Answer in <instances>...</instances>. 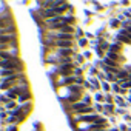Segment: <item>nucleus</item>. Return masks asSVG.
<instances>
[{
    "mask_svg": "<svg viewBox=\"0 0 131 131\" xmlns=\"http://www.w3.org/2000/svg\"><path fill=\"white\" fill-rule=\"evenodd\" d=\"M0 67H2V70H9V71H14V73H22L23 70V63L20 62L19 57L16 59H11V60H2L0 62Z\"/></svg>",
    "mask_w": 131,
    "mask_h": 131,
    "instance_id": "f257e3e1",
    "label": "nucleus"
},
{
    "mask_svg": "<svg viewBox=\"0 0 131 131\" xmlns=\"http://www.w3.org/2000/svg\"><path fill=\"white\" fill-rule=\"evenodd\" d=\"M51 46H57L59 49H73L74 42H71V40H52Z\"/></svg>",
    "mask_w": 131,
    "mask_h": 131,
    "instance_id": "f03ea898",
    "label": "nucleus"
},
{
    "mask_svg": "<svg viewBox=\"0 0 131 131\" xmlns=\"http://www.w3.org/2000/svg\"><path fill=\"white\" fill-rule=\"evenodd\" d=\"M51 39L54 40H71L73 42V34H67V32H56V34H49Z\"/></svg>",
    "mask_w": 131,
    "mask_h": 131,
    "instance_id": "7ed1b4c3",
    "label": "nucleus"
},
{
    "mask_svg": "<svg viewBox=\"0 0 131 131\" xmlns=\"http://www.w3.org/2000/svg\"><path fill=\"white\" fill-rule=\"evenodd\" d=\"M17 43V36H0V45H13Z\"/></svg>",
    "mask_w": 131,
    "mask_h": 131,
    "instance_id": "20e7f679",
    "label": "nucleus"
},
{
    "mask_svg": "<svg viewBox=\"0 0 131 131\" xmlns=\"http://www.w3.org/2000/svg\"><path fill=\"white\" fill-rule=\"evenodd\" d=\"M99 119V116H96V114H86V116H76V120L77 122H91V123H94L96 120Z\"/></svg>",
    "mask_w": 131,
    "mask_h": 131,
    "instance_id": "39448f33",
    "label": "nucleus"
},
{
    "mask_svg": "<svg viewBox=\"0 0 131 131\" xmlns=\"http://www.w3.org/2000/svg\"><path fill=\"white\" fill-rule=\"evenodd\" d=\"M0 36H16V26L11 25L5 29H0Z\"/></svg>",
    "mask_w": 131,
    "mask_h": 131,
    "instance_id": "423d86ee",
    "label": "nucleus"
},
{
    "mask_svg": "<svg viewBox=\"0 0 131 131\" xmlns=\"http://www.w3.org/2000/svg\"><path fill=\"white\" fill-rule=\"evenodd\" d=\"M3 108H5V110H13V111H14V110H17L19 106H17V102H16V100H9Z\"/></svg>",
    "mask_w": 131,
    "mask_h": 131,
    "instance_id": "0eeeda50",
    "label": "nucleus"
},
{
    "mask_svg": "<svg viewBox=\"0 0 131 131\" xmlns=\"http://www.w3.org/2000/svg\"><path fill=\"white\" fill-rule=\"evenodd\" d=\"M105 65H106V67H108V68H111V70H116V68H117V63H116L114 60H111V59H108V57L105 59Z\"/></svg>",
    "mask_w": 131,
    "mask_h": 131,
    "instance_id": "6e6552de",
    "label": "nucleus"
},
{
    "mask_svg": "<svg viewBox=\"0 0 131 131\" xmlns=\"http://www.w3.org/2000/svg\"><path fill=\"white\" fill-rule=\"evenodd\" d=\"M59 54H60L62 57H67V59H68V56L74 54V49H59Z\"/></svg>",
    "mask_w": 131,
    "mask_h": 131,
    "instance_id": "1a4fd4ad",
    "label": "nucleus"
},
{
    "mask_svg": "<svg viewBox=\"0 0 131 131\" xmlns=\"http://www.w3.org/2000/svg\"><path fill=\"white\" fill-rule=\"evenodd\" d=\"M22 105H23V102H26V100H31V94L29 93H25V94H22V96H19V99H17Z\"/></svg>",
    "mask_w": 131,
    "mask_h": 131,
    "instance_id": "9d476101",
    "label": "nucleus"
},
{
    "mask_svg": "<svg viewBox=\"0 0 131 131\" xmlns=\"http://www.w3.org/2000/svg\"><path fill=\"white\" fill-rule=\"evenodd\" d=\"M80 99V94H71L70 97H68V103H71V105H74V103H77V100Z\"/></svg>",
    "mask_w": 131,
    "mask_h": 131,
    "instance_id": "9b49d317",
    "label": "nucleus"
},
{
    "mask_svg": "<svg viewBox=\"0 0 131 131\" xmlns=\"http://www.w3.org/2000/svg\"><path fill=\"white\" fill-rule=\"evenodd\" d=\"M70 90L73 91V94H79V93L82 91V86H80V85H71Z\"/></svg>",
    "mask_w": 131,
    "mask_h": 131,
    "instance_id": "f8f14e48",
    "label": "nucleus"
},
{
    "mask_svg": "<svg viewBox=\"0 0 131 131\" xmlns=\"http://www.w3.org/2000/svg\"><path fill=\"white\" fill-rule=\"evenodd\" d=\"M116 103H117L119 106H123V108L126 106V102H125V100H123L120 96H117V97H116Z\"/></svg>",
    "mask_w": 131,
    "mask_h": 131,
    "instance_id": "ddd939ff",
    "label": "nucleus"
},
{
    "mask_svg": "<svg viewBox=\"0 0 131 131\" xmlns=\"http://www.w3.org/2000/svg\"><path fill=\"white\" fill-rule=\"evenodd\" d=\"M108 59H111V60H119V54L117 52H111V51H108Z\"/></svg>",
    "mask_w": 131,
    "mask_h": 131,
    "instance_id": "4468645a",
    "label": "nucleus"
},
{
    "mask_svg": "<svg viewBox=\"0 0 131 131\" xmlns=\"http://www.w3.org/2000/svg\"><path fill=\"white\" fill-rule=\"evenodd\" d=\"M82 102H83L85 105H88V106H91V97H90V96H83V99H82Z\"/></svg>",
    "mask_w": 131,
    "mask_h": 131,
    "instance_id": "2eb2a0df",
    "label": "nucleus"
},
{
    "mask_svg": "<svg viewBox=\"0 0 131 131\" xmlns=\"http://www.w3.org/2000/svg\"><path fill=\"white\" fill-rule=\"evenodd\" d=\"M103 106H105V111H106V113H114V108H113L111 103H105Z\"/></svg>",
    "mask_w": 131,
    "mask_h": 131,
    "instance_id": "dca6fc26",
    "label": "nucleus"
},
{
    "mask_svg": "<svg viewBox=\"0 0 131 131\" xmlns=\"http://www.w3.org/2000/svg\"><path fill=\"white\" fill-rule=\"evenodd\" d=\"M94 99H96L97 102H102V100H105V96H102V94H99V93H97V94L94 96Z\"/></svg>",
    "mask_w": 131,
    "mask_h": 131,
    "instance_id": "f3484780",
    "label": "nucleus"
},
{
    "mask_svg": "<svg viewBox=\"0 0 131 131\" xmlns=\"http://www.w3.org/2000/svg\"><path fill=\"white\" fill-rule=\"evenodd\" d=\"M102 88H103L105 91H110V90H111V86H110L108 82H103V83H102Z\"/></svg>",
    "mask_w": 131,
    "mask_h": 131,
    "instance_id": "a211bd4d",
    "label": "nucleus"
},
{
    "mask_svg": "<svg viewBox=\"0 0 131 131\" xmlns=\"http://www.w3.org/2000/svg\"><path fill=\"white\" fill-rule=\"evenodd\" d=\"M96 111L102 113V111H105V106H103V105H100V103H97V105H96Z\"/></svg>",
    "mask_w": 131,
    "mask_h": 131,
    "instance_id": "6ab92c4d",
    "label": "nucleus"
},
{
    "mask_svg": "<svg viewBox=\"0 0 131 131\" xmlns=\"http://www.w3.org/2000/svg\"><path fill=\"white\" fill-rule=\"evenodd\" d=\"M79 45H80V46H86V45H88V40H86V39H80V40H79Z\"/></svg>",
    "mask_w": 131,
    "mask_h": 131,
    "instance_id": "aec40b11",
    "label": "nucleus"
},
{
    "mask_svg": "<svg viewBox=\"0 0 131 131\" xmlns=\"http://www.w3.org/2000/svg\"><path fill=\"white\" fill-rule=\"evenodd\" d=\"M110 51H111V52H116V51H119V45H113V46H110Z\"/></svg>",
    "mask_w": 131,
    "mask_h": 131,
    "instance_id": "412c9836",
    "label": "nucleus"
},
{
    "mask_svg": "<svg viewBox=\"0 0 131 131\" xmlns=\"http://www.w3.org/2000/svg\"><path fill=\"white\" fill-rule=\"evenodd\" d=\"M74 73H76V76H77V77H80L83 71H82V68H76V70H74Z\"/></svg>",
    "mask_w": 131,
    "mask_h": 131,
    "instance_id": "4be33fe9",
    "label": "nucleus"
},
{
    "mask_svg": "<svg viewBox=\"0 0 131 131\" xmlns=\"http://www.w3.org/2000/svg\"><path fill=\"white\" fill-rule=\"evenodd\" d=\"M8 131H19L17 129V125H9L8 126Z\"/></svg>",
    "mask_w": 131,
    "mask_h": 131,
    "instance_id": "5701e85b",
    "label": "nucleus"
},
{
    "mask_svg": "<svg viewBox=\"0 0 131 131\" xmlns=\"http://www.w3.org/2000/svg\"><path fill=\"white\" fill-rule=\"evenodd\" d=\"M105 100H106V103H111V102H113V99H111L110 94H105Z\"/></svg>",
    "mask_w": 131,
    "mask_h": 131,
    "instance_id": "b1692460",
    "label": "nucleus"
},
{
    "mask_svg": "<svg viewBox=\"0 0 131 131\" xmlns=\"http://www.w3.org/2000/svg\"><path fill=\"white\" fill-rule=\"evenodd\" d=\"M108 48H110V46H108V43H105V42L100 45V49H108Z\"/></svg>",
    "mask_w": 131,
    "mask_h": 131,
    "instance_id": "393cba45",
    "label": "nucleus"
},
{
    "mask_svg": "<svg viewBox=\"0 0 131 131\" xmlns=\"http://www.w3.org/2000/svg\"><path fill=\"white\" fill-rule=\"evenodd\" d=\"M2 102H3V103H5V105H6V103H8V102H9V99H8V97H6V96H2Z\"/></svg>",
    "mask_w": 131,
    "mask_h": 131,
    "instance_id": "a878e982",
    "label": "nucleus"
},
{
    "mask_svg": "<svg viewBox=\"0 0 131 131\" xmlns=\"http://www.w3.org/2000/svg\"><path fill=\"white\" fill-rule=\"evenodd\" d=\"M110 25H111V26H119V20H113Z\"/></svg>",
    "mask_w": 131,
    "mask_h": 131,
    "instance_id": "bb28decb",
    "label": "nucleus"
},
{
    "mask_svg": "<svg viewBox=\"0 0 131 131\" xmlns=\"http://www.w3.org/2000/svg\"><path fill=\"white\" fill-rule=\"evenodd\" d=\"M83 57H85V56H76V60H77V62L80 63V62L83 60Z\"/></svg>",
    "mask_w": 131,
    "mask_h": 131,
    "instance_id": "cd10ccee",
    "label": "nucleus"
},
{
    "mask_svg": "<svg viewBox=\"0 0 131 131\" xmlns=\"http://www.w3.org/2000/svg\"><path fill=\"white\" fill-rule=\"evenodd\" d=\"M91 82H93V85H94V86H96V88H99V82H97V80H96V79H93V80H91Z\"/></svg>",
    "mask_w": 131,
    "mask_h": 131,
    "instance_id": "c85d7f7f",
    "label": "nucleus"
},
{
    "mask_svg": "<svg viewBox=\"0 0 131 131\" xmlns=\"http://www.w3.org/2000/svg\"><path fill=\"white\" fill-rule=\"evenodd\" d=\"M77 36H79V37H82V36H83V32H82L80 29H77Z\"/></svg>",
    "mask_w": 131,
    "mask_h": 131,
    "instance_id": "c756f323",
    "label": "nucleus"
},
{
    "mask_svg": "<svg viewBox=\"0 0 131 131\" xmlns=\"http://www.w3.org/2000/svg\"><path fill=\"white\" fill-rule=\"evenodd\" d=\"M111 131H120V129H117V128H113V129H111Z\"/></svg>",
    "mask_w": 131,
    "mask_h": 131,
    "instance_id": "7c9ffc66",
    "label": "nucleus"
},
{
    "mask_svg": "<svg viewBox=\"0 0 131 131\" xmlns=\"http://www.w3.org/2000/svg\"><path fill=\"white\" fill-rule=\"evenodd\" d=\"M128 131H131V126H129V128H128Z\"/></svg>",
    "mask_w": 131,
    "mask_h": 131,
    "instance_id": "2f4dec72",
    "label": "nucleus"
}]
</instances>
